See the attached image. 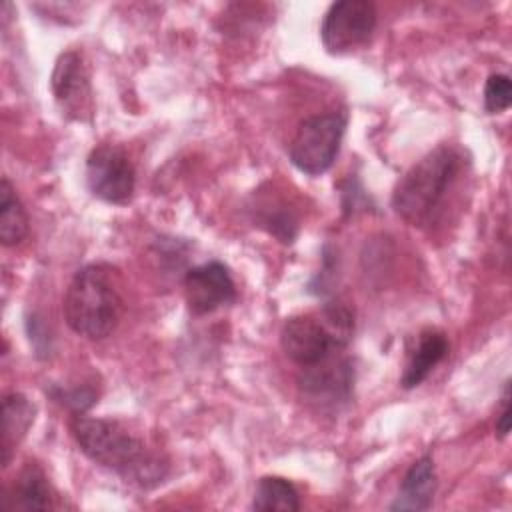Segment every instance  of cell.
<instances>
[{
  "label": "cell",
  "mask_w": 512,
  "mask_h": 512,
  "mask_svg": "<svg viewBox=\"0 0 512 512\" xmlns=\"http://www.w3.org/2000/svg\"><path fill=\"white\" fill-rule=\"evenodd\" d=\"M70 430L92 462L120 474L126 482L152 488L168 474V462L118 422L78 414L70 422Z\"/></svg>",
  "instance_id": "cell-1"
},
{
  "label": "cell",
  "mask_w": 512,
  "mask_h": 512,
  "mask_svg": "<svg viewBox=\"0 0 512 512\" xmlns=\"http://www.w3.org/2000/svg\"><path fill=\"white\" fill-rule=\"evenodd\" d=\"M66 324L88 340H102L120 322L124 300L118 268L96 262L80 268L64 294Z\"/></svg>",
  "instance_id": "cell-2"
},
{
  "label": "cell",
  "mask_w": 512,
  "mask_h": 512,
  "mask_svg": "<svg viewBox=\"0 0 512 512\" xmlns=\"http://www.w3.org/2000/svg\"><path fill=\"white\" fill-rule=\"evenodd\" d=\"M460 166L462 156L454 146L440 144L424 154L398 180L392 194L394 212L410 226L428 224Z\"/></svg>",
  "instance_id": "cell-3"
},
{
  "label": "cell",
  "mask_w": 512,
  "mask_h": 512,
  "mask_svg": "<svg viewBox=\"0 0 512 512\" xmlns=\"http://www.w3.org/2000/svg\"><path fill=\"white\" fill-rule=\"evenodd\" d=\"M346 122L348 116L342 110L304 118L288 148L292 164L308 176L324 174L338 156Z\"/></svg>",
  "instance_id": "cell-4"
},
{
  "label": "cell",
  "mask_w": 512,
  "mask_h": 512,
  "mask_svg": "<svg viewBox=\"0 0 512 512\" xmlns=\"http://www.w3.org/2000/svg\"><path fill=\"white\" fill-rule=\"evenodd\" d=\"M376 22V6L368 0L334 2L324 14L320 40L330 54H346L370 40Z\"/></svg>",
  "instance_id": "cell-5"
},
{
  "label": "cell",
  "mask_w": 512,
  "mask_h": 512,
  "mask_svg": "<svg viewBox=\"0 0 512 512\" xmlns=\"http://www.w3.org/2000/svg\"><path fill=\"white\" fill-rule=\"evenodd\" d=\"M86 182L96 198L110 204H126L134 196L136 170L122 148L102 144L86 160Z\"/></svg>",
  "instance_id": "cell-6"
},
{
  "label": "cell",
  "mask_w": 512,
  "mask_h": 512,
  "mask_svg": "<svg viewBox=\"0 0 512 512\" xmlns=\"http://www.w3.org/2000/svg\"><path fill=\"white\" fill-rule=\"evenodd\" d=\"M50 84L62 114L72 120H84L92 114L90 72L80 52L68 50L58 56Z\"/></svg>",
  "instance_id": "cell-7"
},
{
  "label": "cell",
  "mask_w": 512,
  "mask_h": 512,
  "mask_svg": "<svg viewBox=\"0 0 512 512\" xmlns=\"http://www.w3.org/2000/svg\"><path fill=\"white\" fill-rule=\"evenodd\" d=\"M284 354L298 366H314L328 358L336 346L320 316L298 314L284 322L280 330Z\"/></svg>",
  "instance_id": "cell-8"
},
{
  "label": "cell",
  "mask_w": 512,
  "mask_h": 512,
  "mask_svg": "<svg viewBox=\"0 0 512 512\" xmlns=\"http://www.w3.org/2000/svg\"><path fill=\"white\" fill-rule=\"evenodd\" d=\"M184 296L188 310L202 316L232 304L236 300V284L222 262H206L186 272Z\"/></svg>",
  "instance_id": "cell-9"
},
{
  "label": "cell",
  "mask_w": 512,
  "mask_h": 512,
  "mask_svg": "<svg viewBox=\"0 0 512 512\" xmlns=\"http://www.w3.org/2000/svg\"><path fill=\"white\" fill-rule=\"evenodd\" d=\"M354 382L352 366L348 360H332L330 356L314 366H306L304 372L298 378L300 390L314 398L324 402H336L346 400L350 396Z\"/></svg>",
  "instance_id": "cell-10"
},
{
  "label": "cell",
  "mask_w": 512,
  "mask_h": 512,
  "mask_svg": "<svg viewBox=\"0 0 512 512\" xmlns=\"http://www.w3.org/2000/svg\"><path fill=\"white\" fill-rule=\"evenodd\" d=\"M436 492V470L430 456L416 460L402 478L400 492L390 504V510H428Z\"/></svg>",
  "instance_id": "cell-11"
},
{
  "label": "cell",
  "mask_w": 512,
  "mask_h": 512,
  "mask_svg": "<svg viewBox=\"0 0 512 512\" xmlns=\"http://www.w3.org/2000/svg\"><path fill=\"white\" fill-rule=\"evenodd\" d=\"M446 354H448L446 334L436 328L422 330L418 336L416 348L412 350V354L406 362L400 384L404 388H416L446 358Z\"/></svg>",
  "instance_id": "cell-12"
},
{
  "label": "cell",
  "mask_w": 512,
  "mask_h": 512,
  "mask_svg": "<svg viewBox=\"0 0 512 512\" xmlns=\"http://www.w3.org/2000/svg\"><path fill=\"white\" fill-rule=\"evenodd\" d=\"M36 408L34 404L20 392H10L2 400V440H0V452H2V466L6 468L14 448L22 442L26 432L30 430L34 422Z\"/></svg>",
  "instance_id": "cell-13"
},
{
  "label": "cell",
  "mask_w": 512,
  "mask_h": 512,
  "mask_svg": "<svg viewBox=\"0 0 512 512\" xmlns=\"http://www.w3.org/2000/svg\"><path fill=\"white\" fill-rule=\"evenodd\" d=\"M4 506L18 508V510H48V508H52V490H50L44 470L38 464L28 462L20 470L10 492L4 496Z\"/></svg>",
  "instance_id": "cell-14"
},
{
  "label": "cell",
  "mask_w": 512,
  "mask_h": 512,
  "mask_svg": "<svg viewBox=\"0 0 512 512\" xmlns=\"http://www.w3.org/2000/svg\"><path fill=\"white\" fill-rule=\"evenodd\" d=\"M28 234V214L8 178L0 184V240L4 246L20 244Z\"/></svg>",
  "instance_id": "cell-15"
},
{
  "label": "cell",
  "mask_w": 512,
  "mask_h": 512,
  "mask_svg": "<svg viewBox=\"0 0 512 512\" xmlns=\"http://www.w3.org/2000/svg\"><path fill=\"white\" fill-rule=\"evenodd\" d=\"M252 508L260 512H296L300 510V496L292 482L280 476H264L258 480Z\"/></svg>",
  "instance_id": "cell-16"
},
{
  "label": "cell",
  "mask_w": 512,
  "mask_h": 512,
  "mask_svg": "<svg viewBox=\"0 0 512 512\" xmlns=\"http://www.w3.org/2000/svg\"><path fill=\"white\" fill-rule=\"evenodd\" d=\"M328 328L330 336L334 338L338 348H344L354 332V314L352 310L342 302H328L322 312L318 314Z\"/></svg>",
  "instance_id": "cell-17"
},
{
  "label": "cell",
  "mask_w": 512,
  "mask_h": 512,
  "mask_svg": "<svg viewBox=\"0 0 512 512\" xmlns=\"http://www.w3.org/2000/svg\"><path fill=\"white\" fill-rule=\"evenodd\" d=\"M512 102V84L506 74H492L484 86V108L490 114L508 110Z\"/></svg>",
  "instance_id": "cell-18"
},
{
  "label": "cell",
  "mask_w": 512,
  "mask_h": 512,
  "mask_svg": "<svg viewBox=\"0 0 512 512\" xmlns=\"http://www.w3.org/2000/svg\"><path fill=\"white\" fill-rule=\"evenodd\" d=\"M500 400H502L500 410L496 414V436L506 438L508 432H510V422H512V418H510V414H512V410H510V382L504 384Z\"/></svg>",
  "instance_id": "cell-19"
}]
</instances>
